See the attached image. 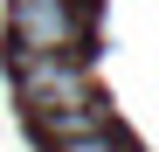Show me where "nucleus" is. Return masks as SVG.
<instances>
[{"label":"nucleus","mask_w":159,"mask_h":152,"mask_svg":"<svg viewBox=\"0 0 159 152\" xmlns=\"http://www.w3.org/2000/svg\"><path fill=\"white\" fill-rule=\"evenodd\" d=\"M14 97L28 104V118L62 111V104H90V56L83 48H56V56H14Z\"/></svg>","instance_id":"f257e3e1"},{"label":"nucleus","mask_w":159,"mask_h":152,"mask_svg":"<svg viewBox=\"0 0 159 152\" xmlns=\"http://www.w3.org/2000/svg\"><path fill=\"white\" fill-rule=\"evenodd\" d=\"M7 35L14 56H56V48L90 56V7L83 0H7Z\"/></svg>","instance_id":"f03ea898"}]
</instances>
